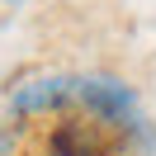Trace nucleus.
Segmentation results:
<instances>
[{"label":"nucleus","instance_id":"obj_1","mask_svg":"<svg viewBox=\"0 0 156 156\" xmlns=\"http://www.w3.org/2000/svg\"><path fill=\"white\" fill-rule=\"evenodd\" d=\"M76 104L85 114H95L99 123L109 128H142V109H137V95L123 85V80H109V76H80L76 80Z\"/></svg>","mask_w":156,"mask_h":156},{"label":"nucleus","instance_id":"obj_2","mask_svg":"<svg viewBox=\"0 0 156 156\" xmlns=\"http://www.w3.org/2000/svg\"><path fill=\"white\" fill-rule=\"evenodd\" d=\"M76 104V76H33L24 85H14L10 95V109L19 118L29 114H57V109Z\"/></svg>","mask_w":156,"mask_h":156},{"label":"nucleus","instance_id":"obj_3","mask_svg":"<svg viewBox=\"0 0 156 156\" xmlns=\"http://www.w3.org/2000/svg\"><path fill=\"white\" fill-rule=\"evenodd\" d=\"M52 156H95V137L80 123H62L52 133Z\"/></svg>","mask_w":156,"mask_h":156},{"label":"nucleus","instance_id":"obj_4","mask_svg":"<svg viewBox=\"0 0 156 156\" xmlns=\"http://www.w3.org/2000/svg\"><path fill=\"white\" fill-rule=\"evenodd\" d=\"M14 142H19L14 128H0V156H14Z\"/></svg>","mask_w":156,"mask_h":156},{"label":"nucleus","instance_id":"obj_5","mask_svg":"<svg viewBox=\"0 0 156 156\" xmlns=\"http://www.w3.org/2000/svg\"><path fill=\"white\" fill-rule=\"evenodd\" d=\"M10 5H19V0H10Z\"/></svg>","mask_w":156,"mask_h":156}]
</instances>
